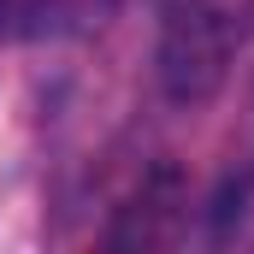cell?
Returning <instances> with one entry per match:
<instances>
[{"label": "cell", "instance_id": "obj_1", "mask_svg": "<svg viewBox=\"0 0 254 254\" xmlns=\"http://www.w3.org/2000/svg\"><path fill=\"white\" fill-rule=\"evenodd\" d=\"M225 65H231V18L207 0H178L160 24V89L178 101V107H201L219 83H225Z\"/></svg>", "mask_w": 254, "mask_h": 254}, {"label": "cell", "instance_id": "obj_2", "mask_svg": "<svg viewBox=\"0 0 254 254\" xmlns=\"http://www.w3.org/2000/svg\"><path fill=\"white\" fill-rule=\"evenodd\" d=\"M48 18H54V0H0V42L42 36Z\"/></svg>", "mask_w": 254, "mask_h": 254}]
</instances>
